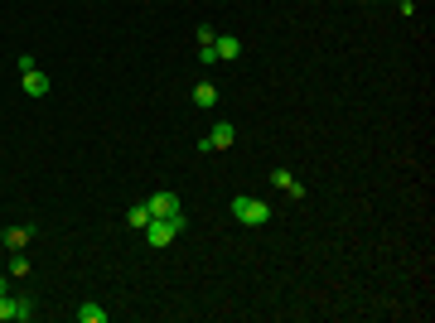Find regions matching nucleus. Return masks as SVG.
Here are the masks:
<instances>
[{
	"mask_svg": "<svg viewBox=\"0 0 435 323\" xmlns=\"http://www.w3.org/2000/svg\"><path fill=\"white\" fill-rule=\"evenodd\" d=\"M29 236H34V227H24V222H19V227H5V246H10V251H24Z\"/></svg>",
	"mask_w": 435,
	"mask_h": 323,
	"instance_id": "nucleus-9",
	"label": "nucleus"
},
{
	"mask_svg": "<svg viewBox=\"0 0 435 323\" xmlns=\"http://www.w3.org/2000/svg\"><path fill=\"white\" fill-rule=\"evenodd\" d=\"M145 208H150V217H184L179 193H150V198H145Z\"/></svg>",
	"mask_w": 435,
	"mask_h": 323,
	"instance_id": "nucleus-5",
	"label": "nucleus"
},
{
	"mask_svg": "<svg viewBox=\"0 0 435 323\" xmlns=\"http://www.w3.org/2000/svg\"><path fill=\"white\" fill-rule=\"evenodd\" d=\"M0 246H5V227H0Z\"/></svg>",
	"mask_w": 435,
	"mask_h": 323,
	"instance_id": "nucleus-16",
	"label": "nucleus"
},
{
	"mask_svg": "<svg viewBox=\"0 0 435 323\" xmlns=\"http://www.w3.org/2000/svg\"><path fill=\"white\" fill-rule=\"evenodd\" d=\"M232 140H237V130H232V121H218L213 130L199 140V155H213V150H232Z\"/></svg>",
	"mask_w": 435,
	"mask_h": 323,
	"instance_id": "nucleus-4",
	"label": "nucleus"
},
{
	"mask_svg": "<svg viewBox=\"0 0 435 323\" xmlns=\"http://www.w3.org/2000/svg\"><path fill=\"white\" fill-rule=\"evenodd\" d=\"M194 107H199V111H213L218 107V87H213V82H194Z\"/></svg>",
	"mask_w": 435,
	"mask_h": 323,
	"instance_id": "nucleus-10",
	"label": "nucleus"
},
{
	"mask_svg": "<svg viewBox=\"0 0 435 323\" xmlns=\"http://www.w3.org/2000/svg\"><path fill=\"white\" fill-rule=\"evenodd\" d=\"M126 222H131V227H145V222H150V208H145V203H136V208L126 213Z\"/></svg>",
	"mask_w": 435,
	"mask_h": 323,
	"instance_id": "nucleus-12",
	"label": "nucleus"
},
{
	"mask_svg": "<svg viewBox=\"0 0 435 323\" xmlns=\"http://www.w3.org/2000/svg\"><path fill=\"white\" fill-rule=\"evenodd\" d=\"M15 275H29V261H24V251H15V256H10V280H15Z\"/></svg>",
	"mask_w": 435,
	"mask_h": 323,
	"instance_id": "nucleus-13",
	"label": "nucleus"
},
{
	"mask_svg": "<svg viewBox=\"0 0 435 323\" xmlns=\"http://www.w3.org/2000/svg\"><path fill=\"white\" fill-rule=\"evenodd\" d=\"M34 319V299L29 295H5L0 299V323H29Z\"/></svg>",
	"mask_w": 435,
	"mask_h": 323,
	"instance_id": "nucleus-3",
	"label": "nucleus"
},
{
	"mask_svg": "<svg viewBox=\"0 0 435 323\" xmlns=\"http://www.w3.org/2000/svg\"><path fill=\"white\" fill-rule=\"evenodd\" d=\"M140 232H145V241H150V246L160 251V246H170V241H174L179 232H189V217H150V222H145Z\"/></svg>",
	"mask_w": 435,
	"mask_h": 323,
	"instance_id": "nucleus-1",
	"label": "nucleus"
},
{
	"mask_svg": "<svg viewBox=\"0 0 435 323\" xmlns=\"http://www.w3.org/2000/svg\"><path fill=\"white\" fill-rule=\"evenodd\" d=\"M213 53H218V58H227V63H237V58H242V39L218 34V39H213Z\"/></svg>",
	"mask_w": 435,
	"mask_h": 323,
	"instance_id": "nucleus-7",
	"label": "nucleus"
},
{
	"mask_svg": "<svg viewBox=\"0 0 435 323\" xmlns=\"http://www.w3.org/2000/svg\"><path fill=\"white\" fill-rule=\"evenodd\" d=\"M199 63H204V68H213V63H218V53H213V44H199Z\"/></svg>",
	"mask_w": 435,
	"mask_h": 323,
	"instance_id": "nucleus-14",
	"label": "nucleus"
},
{
	"mask_svg": "<svg viewBox=\"0 0 435 323\" xmlns=\"http://www.w3.org/2000/svg\"><path fill=\"white\" fill-rule=\"evenodd\" d=\"M19 87H24V97H34V102H39V97H49V78H44L39 68H29V73L19 78Z\"/></svg>",
	"mask_w": 435,
	"mask_h": 323,
	"instance_id": "nucleus-6",
	"label": "nucleus"
},
{
	"mask_svg": "<svg viewBox=\"0 0 435 323\" xmlns=\"http://www.w3.org/2000/svg\"><path fill=\"white\" fill-rule=\"evenodd\" d=\"M5 295H10V275H0V299H5Z\"/></svg>",
	"mask_w": 435,
	"mask_h": 323,
	"instance_id": "nucleus-15",
	"label": "nucleus"
},
{
	"mask_svg": "<svg viewBox=\"0 0 435 323\" xmlns=\"http://www.w3.org/2000/svg\"><path fill=\"white\" fill-rule=\"evenodd\" d=\"M232 222H242V227H266V222H271V208H266L261 198H252V193H232Z\"/></svg>",
	"mask_w": 435,
	"mask_h": 323,
	"instance_id": "nucleus-2",
	"label": "nucleus"
},
{
	"mask_svg": "<svg viewBox=\"0 0 435 323\" xmlns=\"http://www.w3.org/2000/svg\"><path fill=\"white\" fill-rule=\"evenodd\" d=\"M271 184H276V189H281L286 198H305V189H300V184H295V179L286 174V169H271Z\"/></svg>",
	"mask_w": 435,
	"mask_h": 323,
	"instance_id": "nucleus-8",
	"label": "nucleus"
},
{
	"mask_svg": "<svg viewBox=\"0 0 435 323\" xmlns=\"http://www.w3.org/2000/svg\"><path fill=\"white\" fill-rule=\"evenodd\" d=\"M78 319H83V323H107V309H102V304H83Z\"/></svg>",
	"mask_w": 435,
	"mask_h": 323,
	"instance_id": "nucleus-11",
	"label": "nucleus"
}]
</instances>
